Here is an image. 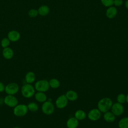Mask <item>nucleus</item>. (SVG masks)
I'll list each match as a JSON object with an SVG mask.
<instances>
[{"instance_id":"obj_1","label":"nucleus","mask_w":128,"mask_h":128,"mask_svg":"<svg viewBox=\"0 0 128 128\" xmlns=\"http://www.w3.org/2000/svg\"><path fill=\"white\" fill-rule=\"evenodd\" d=\"M112 104V101L110 98L105 97L98 100L97 107L101 112L104 113L110 110Z\"/></svg>"},{"instance_id":"obj_2","label":"nucleus","mask_w":128,"mask_h":128,"mask_svg":"<svg viewBox=\"0 0 128 128\" xmlns=\"http://www.w3.org/2000/svg\"><path fill=\"white\" fill-rule=\"evenodd\" d=\"M36 90L34 86L32 84L26 83L23 84L20 88L22 95L25 98H30L34 96L36 92Z\"/></svg>"},{"instance_id":"obj_3","label":"nucleus","mask_w":128,"mask_h":128,"mask_svg":"<svg viewBox=\"0 0 128 128\" xmlns=\"http://www.w3.org/2000/svg\"><path fill=\"white\" fill-rule=\"evenodd\" d=\"M34 88L36 92H46L48 90L50 86L48 81L46 80H37L34 86Z\"/></svg>"},{"instance_id":"obj_4","label":"nucleus","mask_w":128,"mask_h":128,"mask_svg":"<svg viewBox=\"0 0 128 128\" xmlns=\"http://www.w3.org/2000/svg\"><path fill=\"white\" fill-rule=\"evenodd\" d=\"M27 106L24 104H18L14 108L13 113L17 117H22L26 114L28 112Z\"/></svg>"},{"instance_id":"obj_5","label":"nucleus","mask_w":128,"mask_h":128,"mask_svg":"<svg viewBox=\"0 0 128 128\" xmlns=\"http://www.w3.org/2000/svg\"><path fill=\"white\" fill-rule=\"evenodd\" d=\"M54 106L52 102L48 100H46L42 103V111L46 115H50L54 111Z\"/></svg>"},{"instance_id":"obj_6","label":"nucleus","mask_w":128,"mask_h":128,"mask_svg":"<svg viewBox=\"0 0 128 128\" xmlns=\"http://www.w3.org/2000/svg\"><path fill=\"white\" fill-rule=\"evenodd\" d=\"M20 87L16 82H12L5 86L4 92L7 94L15 95L19 91Z\"/></svg>"},{"instance_id":"obj_7","label":"nucleus","mask_w":128,"mask_h":128,"mask_svg":"<svg viewBox=\"0 0 128 128\" xmlns=\"http://www.w3.org/2000/svg\"><path fill=\"white\" fill-rule=\"evenodd\" d=\"M4 102L8 107L14 108L18 104V100L14 95L7 94L4 98Z\"/></svg>"},{"instance_id":"obj_8","label":"nucleus","mask_w":128,"mask_h":128,"mask_svg":"<svg viewBox=\"0 0 128 128\" xmlns=\"http://www.w3.org/2000/svg\"><path fill=\"white\" fill-rule=\"evenodd\" d=\"M68 100L65 94H62L58 96L55 101L56 106L59 109H62L66 108L68 104Z\"/></svg>"},{"instance_id":"obj_9","label":"nucleus","mask_w":128,"mask_h":128,"mask_svg":"<svg viewBox=\"0 0 128 128\" xmlns=\"http://www.w3.org/2000/svg\"><path fill=\"white\" fill-rule=\"evenodd\" d=\"M102 112L98 108L91 109L87 114L88 118L92 121H96L98 120L102 116Z\"/></svg>"},{"instance_id":"obj_10","label":"nucleus","mask_w":128,"mask_h":128,"mask_svg":"<svg viewBox=\"0 0 128 128\" xmlns=\"http://www.w3.org/2000/svg\"><path fill=\"white\" fill-rule=\"evenodd\" d=\"M110 110L116 116H120L122 115L124 112V107L122 104L116 102L112 104Z\"/></svg>"},{"instance_id":"obj_11","label":"nucleus","mask_w":128,"mask_h":128,"mask_svg":"<svg viewBox=\"0 0 128 128\" xmlns=\"http://www.w3.org/2000/svg\"><path fill=\"white\" fill-rule=\"evenodd\" d=\"M20 33L16 30H10L8 34V38L9 39L10 42H16L20 40Z\"/></svg>"},{"instance_id":"obj_12","label":"nucleus","mask_w":128,"mask_h":128,"mask_svg":"<svg viewBox=\"0 0 128 128\" xmlns=\"http://www.w3.org/2000/svg\"><path fill=\"white\" fill-rule=\"evenodd\" d=\"M118 14V10L115 6H111L108 7L106 12V16L110 19L114 18Z\"/></svg>"},{"instance_id":"obj_13","label":"nucleus","mask_w":128,"mask_h":128,"mask_svg":"<svg viewBox=\"0 0 128 128\" xmlns=\"http://www.w3.org/2000/svg\"><path fill=\"white\" fill-rule=\"evenodd\" d=\"M78 124V120L74 116L70 118L66 122L67 128H77Z\"/></svg>"},{"instance_id":"obj_14","label":"nucleus","mask_w":128,"mask_h":128,"mask_svg":"<svg viewBox=\"0 0 128 128\" xmlns=\"http://www.w3.org/2000/svg\"><path fill=\"white\" fill-rule=\"evenodd\" d=\"M34 97L36 101L40 103H43L48 100V98L46 94H45V92H36L34 94Z\"/></svg>"},{"instance_id":"obj_15","label":"nucleus","mask_w":128,"mask_h":128,"mask_svg":"<svg viewBox=\"0 0 128 128\" xmlns=\"http://www.w3.org/2000/svg\"><path fill=\"white\" fill-rule=\"evenodd\" d=\"M2 54L3 57L6 60H10L12 58L14 52L12 48L10 47L4 48L2 51Z\"/></svg>"},{"instance_id":"obj_16","label":"nucleus","mask_w":128,"mask_h":128,"mask_svg":"<svg viewBox=\"0 0 128 128\" xmlns=\"http://www.w3.org/2000/svg\"><path fill=\"white\" fill-rule=\"evenodd\" d=\"M104 120L107 122L111 123L114 122L116 120L115 115L110 111H108L104 113L103 114Z\"/></svg>"},{"instance_id":"obj_17","label":"nucleus","mask_w":128,"mask_h":128,"mask_svg":"<svg viewBox=\"0 0 128 128\" xmlns=\"http://www.w3.org/2000/svg\"><path fill=\"white\" fill-rule=\"evenodd\" d=\"M36 78V74L33 72L30 71V72H28L26 74L24 80L26 83L32 84L33 82H35Z\"/></svg>"},{"instance_id":"obj_18","label":"nucleus","mask_w":128,"mask_h":128,"mask_svg":"<svg viewBox=\"0 0 128 128\" xmlns=\"http://www.w3.org/2000/svg\"><path fill=\"white\" fill-rule=\"evenodd\" d=\"M68 100L72 102L76 100L78 98V94L77 92L74 90H68L65 94Z\"/></svg>"},{"instance_id":"obj_19","label":"nucleus","mask_w":128,"mask_h":128,"mask_svg":"<svg viewBox=\"0 0 128 128\" xmlns=\"http://www.w3.org/2000/svg\"><path fill=\"white\" fill-rule=\"evenodd\" d=\"M38 14L42 16H46L50 12V8L46 5H42L40 6L38 10Z\"/></svg>"},{"instance_id":"obj_20","label":"nucleus","mask_w":128,"mask_h":128,"mask_svg":"<svg viewBox=\"0 0 128 128\" xmlns=\"http://www.w3.org/2000/svg\"><path fill=\"white\" fill-rule=\"evenodd\" d=\"M86 112L82 110H76L74 114V116L79 121L84 120L86 118Z\"/></svg>"},{"instance_id":"obj_21","label":"nucleus","mask_w":128,"mask_h":128,"mask_svg":"<svg viewBox=\"0 0 128 128\" xmlns=\"http://www.w3.org/2000/svg\"><path fill=\"white\" fill-rule=\"evenodd\" d=\"M48 84L50 87L54 88L56 89L60 87V83L58 80L56 78H52L48 81Z\"/></svg>"},{"instance_id":"obj_22","label":"nucleus","mask_w":128,"mask_h":128,"mask_svg":"<svg viewBox=\"0 0 128 128\" xmlns=\"http://www.w3.org/2000/svg\"><path fill=\"white\" fill-rule=\"evenodd\" d=\"M26 106L28 110L31 112H36L38 110V105L36 102H29Z\"/></svg>"},{"instance_id":"obj_23","label":"nucleus","mask_w":128,"mask_h":128,"mask_svg":"<svg viewBox=\"0 0 128 128\" xmlns=\"http://www.w3.org/2000/svg\"><path fill=\"white\" fill-rule=\"evenodd\" d=\"M118 128H128V116H125L119 120L118 122Z\"/></svg>"},{"instance_id":"obj_24","label":"nucleus","mask_w":128,"mask_h":128,"mask_svg":"<svg viewBox=\"0 0 128 128\" xmlns=\"http://www.w3.org/2000/svg\"><path fill=\"white\" fill-rule=\"evenodd\" d=\"M116 101L118 102L123 104L126 102V95L124 94H119L116 96Z\"/></svg>"},{"instance_id":"obj_25","label":"nucleus","mask_w":128,"mask_h":128,"mask_svg":"<svg viewBox=\"0 0 128 128\" xmlns=\"http://www.w3.org/2000/svg\"><path fill=\"white\" fill-rule=\"evenodd\" d=\"M10 44V40H9V39L8 38H3L0 42L1 46L3 48H6L8 47L9 46Z\"/></svg>"},{"instance_id":"obj_26","label":"nucleus","mask_w":128,"mask_h":128,"mask_svg":"<svg viewBox=\"0 0 128 128\" xmlns=\"http://www.w3.org/2000/svg\"><path fill=\"white\" fill-rule=\"evenodd\" d=\"M38 14V10L35 9V8H32V9L30 10L28 12V16L32 18H36Z\"/></svg>"},{"instance_id":"obj_27","label":"nucleus","mask_w":128,"mask_h":128,"mask_svg":"<svg viewBox=\"0 0 128 128\" xmlns=\"http://www.w3.org/2000/svg\"><path fill=\"white\" fill-rule=\"evenodd\" d=\"M102 4L106 7H110L112 6L114 4V0H100Z\"/></svg>"},{"instance_id":"obj_28","label":"nucleus","mask_w":128,"mask_h":128,"mask_svg":"<svg viewBox=\"0 0 128 128\" xmlns=\"http://www.w3.org/2000/svg\"><path fill=\"white\" fill-rule=\"evenodd\" d=\"M123 4V0H114V5L116 6H120Z\"/></svg>"},{"instance_id":"obj_29","label":"nucleus","mask_w":128,"mask_h":128,"mask_svg":"<svg viewBox=\"0 0 128 128\" xmlns=\"http://www.w3.org/2000/svg\"><path fill=\"white\" fill-rule=\"evenodd\" d=\"M5 90V85L4 84L0 82V92H4Z\"/></svg>"},{"instance_id":"obj_30","label":"nucleus","mask_w":128,"mask_h":128,"mask_svg":"<svg viewBox=\"0 0 128 128\" xmlns=\"http://www.w3.org/2000/svg\"><path fill=\"white\" fill-rule=\"evenodd\" d=\"M124 6L126 9L128 10V0H126V1L124 2Z\"/></svg>"},{"instance_id":"obj_31","label":"nucleus","mask_w":128,"mask_h":128,"mask_svg":"<svg viewBox=\"0 0 128 128\" xmlns=\"http://www.w3.org/2000/svg\"><path fill=\"white\" fill-rule=\"evenodd\" d=\"M4 104V98H0V105L2 104Z\"/></svg>"},{"instance_id":"obj_32","label":"nucleus","mask_w":128,"mask_h":128,"mask_svg":"<svg viewBox=\"0 0 128 128\" xmlns=\"http://www.w3.org/2000/svg\"><path fill=\"white\" fill-rule=\"evenodd\" d=\"M126 102L128 104V93L126 95Z\"/></svg>"},{"instance_id":"obj_33","label":"nucleus","mask_w":128,"mask_h":128,"mask_svg":"<svg viewBox=\"0 0 128 128\" xmlns=\"http://www.w3.org/2000/svg\"><path fill=\"white\" fill-rule=\"evenodd\" d=\"M13 128H20L19 126H15V127H14Z\"/></svg>"},{"instance_id":"obj_34","label":"nucleus","mask_w":128,"mask_h":128,"mask_svg":"<svg viewBox=\"0 0 128 128\" xmlns=\"http://www.w3.org/2000/svg\"></svg>"}]
</instances>
